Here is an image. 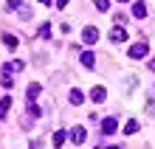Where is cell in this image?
Here are the masks:
<instances>
[{
  "label": "cell",
  "mask_w": 155,
  "mask_h": 149,
  "mask_svg": "<svg viewBox=\"0 0 155 149\" xmlns=\"http://www.w3.org/2000/svg\"><path fill=\"white\" fill-rule=\"evenodd\" d=\"M40 37H42V40H48V37H51V25H48V23L40 25Z\"/></svg>",
  "instance_id": "cell-16"
},
{
  "label": "cell",
  "mask_w": 155,
  "mask_h": 149,
  "mask_svg": "<svg viewBox=\"0 0 155 149\" xmlns=\"http://www.w3.org/2000/svg\"><path fill=\"white\" fill-rule=\"evenodd\" d=\"M20 6H23V0H8V6H6V8H20Z\"/></svg>",
  "instance_id": "cell-20"
},
{
  "label": "cell",
  "mask_w": 155,
  "mask_h": 149,
  "mask_svg": "<svg viewBox=\"0 0 155 149\" xmlns=\"http://www.w3.org/2000/svg\"><path fill=\"white\" fill-rule=\"evenodd\" d=\"M25 93H28V99L34 101V99H37V96H40V93H42V87L37 85V82H31V85H28V90H25Z\"/></svg>",
  "instance_id": "cell-10"
},
{
  "label": "cell",
  "mask_w": 155,
  "mask_h": 149,
  "mask_svg": "<svg viewBox=\"0 0 155 149\" xmlns=\"http://www.w3.org/2000/svg\"><path fill=\"white\" fill-rule=\"evenodd\" d=\"M82 101H85V96H82V90H71V104H82Z\"/></svg>",
  "instance_id": "cell-14"
},
{
  "label": "cell",
  "mask_w": 155,
  "mask_h": 149,
  "mask_svg": "<svg viewBox=\"0 0 155 149\" xmlns=\"http://www.w3.org/2000/svg\"><path fill=\"white\" fill-rule=\"evenodd\" d=\"M28 113H31L34 118H40V107H37V104H34V101H28Z\"/></svg>",
  "instance_id": "cell-18"
},
{
  "label": "cell",
  "mask_w": 155,
  "mask_h": 149,
  "mask_svg": "<svg viewBox=\"0 0 155 149\" xmlns=\"http://www.w3.org/2000/svg\"><path fill=\"white\" fill-rule=\"evenodd\" d=\"M138 132V121H127L124 124V135H135Z\"/></svg>",
  "instance_id": "cell-13"
},
{
  "label": "cell",
  "mask_w": 155,
  "mask_h": 149,
  "mask_svg": "<svg viewBox=\"0 0 155 149\" xmlns=\"http://www.w3.org/2000/svg\"><path fill=\"white\" fill-rule=\"evenodd\" d=\"M93 3H96L99 11H107V8H110V0H93Z\"/></svg>",
  "instance_id": "cell-17"
},
{
  "label": "cell",
  "mask_w": 155,
  "mask_h": 149,
  "mask_svg": "<svg viewBox=\"0 0 155 149\" xmlns=\"http://www.w3.org/2000/svg\"><path fill=\"white\" fill-rule=\"evenodd\" d=\"M133 17H135V20H144V17H147V3L138 0V3L133 6Z\"/></svg>",
  "instance_id": "cell-9"
},
{
  "label": "cell",
  "mask_w": 155,
  "mask_h": 149,
  "mask_svg": "<svg viewBox=\"0 0 155 149\" xmlns=\"http://www.w3.org/2000/svg\"><path fill=\"white\" fill-rule=\"evenodd\" d=\"M40 3H45V6H48V3H51V0H40Z\"/></svg>",
  "instance_id": "cell-23"
},
{
  "label": "cell",
  "mask_w": 155,
  "mask_h": 149,
  "mask_svg": "<svg viewBox=\"0 0 155 149\" xmlns=\"http://www.w3.org/2000/svg\"><path fill=\"white\" fill-rule=\"evenodd\" d=\"M107 149H121V146H118V144H113V146H107Z\"/></svg>",
  "instance_id": "cell-22"
},
{
  "label": "cell",
  "mask_w": 155,
  "mask_h": 149,
  "mask_svg": "<svg viewBox=\"0 0 155 149\" xmlns=\"http://www.w3.org/2000/svg\"><path fill=\"white\" fill-rule=\"evenodd\" d=\"M85 138H87L85 127H74V129H71V141H74V144H85Z\"/></svg>",
  "instance_id": "cell-4"
},
{
  "label": "cell",
  "mask_w": 155,
  "mask_h": 149,
  "mask_svg": "<svg viewBox=\"0 0 155 149\" xmlns=\"http://www.w3.org/2000/svg\"><path fill=\"white\" fill-rule=\"evenodd\" d=\"M150 53V48H147V42H135L133 48H130V59H144Z\"/></svg>",
  "instance_id": "cell-1"
},
{
  "label": "cell",
  "mask_w": 155,
  "mask_h": 149,
  "mask_svg": "<svg viewBox=\"0 0 155 149\" xmlns=\"http://www.w3.org/2000/svg\"><path fill=\"white\" fill-rule=\"evenodd\" d=\"M82 40H85L87 45H93V42L99 40V28H96V25H87V28L82 31Z\"/></svg>",
  "instance_id": "cell-3"
},
{
  "label": "cell",
  "mask_w": 155,
  "mask_h": 149,
  "mask_svg": "<svg viewBox=\"0 0 155 149\" xmlns=\"http://www.w3.org/2000/svg\"><path fill=\"white\" fill-rule=\"evenodd\" d=\"M68 6V0H57V8H65Z\"/></svg>",
  "instance_id": "cell-21"
},
{
  "label": "cell",
  "mask_w": 155,
  "mask_h": 149,
  "mask_svg": "<svg viewBox=\"0 0 155 149\" xmlns=\"http://www.w3.org/2000/svg\"><path fill=\"white\" fill-rule=\"evenodd\" d=\"M79 59H82V65L90 70V68H96V57H93V51H82L79 53Z\"/></svg>",
  "instance_id": "cell-5"
},
{
  "label": "cell",
  "mask_w": 155,
  "mask_h": 149,
  "mask_svg": "<svg viewBox=\"0 0 155 149\" xmlns=\"http://www.w3.org/2000/svg\"><path fill=\"white\" fill-rule=\"evenodd\" d=\"M0 85H3V87H12L14 79H12V76H3V79H0Z\"/></svg>",
  "instance_id": "cell-19"
},
{
  "label": "cell",
  "mask_w": 155,
  "mask_h": 149,
  "mask_svg": "<svg viewBox=\"0 0 155 149\" xmlns=\"http://www.w3.org/2000/svg\"><path fill=\"white\" fill-rule=\"evenodd\" d=\"M116 129H118L116 118H104V121H102V135H113Z\"/></svg>",
  "instance_id": "cell-7"
},
{
  "label": "cell",
  "mask_w": 155,
  "mask_h": 149,
  "mask_svg": "<svg viewBox=\"0 0 155 149\" xmlns=\"http://www.w3.org/2000/svg\"><path fill=\"white\" fill-rule=\"evenodd\" d=\"M110 40H113V42H124V40H127V28L116 23L113 28H110Z\"/></svg>",
  "instance_id": "cell-2"
},
{
  "label": "cell",
  "mask_w": 155,
  "mask_h": 149,
  "mask_svg": "<svg viewBox=\"0 0 155 149\" xmlns=\"http://www.w3.org/2000/svg\"><path fill=\"white\" fill-rule=\"evenodd\" d=\"M17 70H23V62H20V59H14V62H6V65H3V76H12V73H17Z\"/></svg>",
  "instance_id": "cell-6"
},
{
  "label": "cell",
  "mask_w": 155,
  "mask_h": 149,
  "mask_svg": "<svg viewBox=\"0 0 155 149\" xmlns=\"http://www.w3.org/2000/svg\"><path fill=\"white\" fill-rule=\"evenodd\" d=\"M62 144H65V132L57 129V132H54V146H62Z\"/></svg>",
  "instance_id": "cell-15"
},
{
  "label": "cell",
  "mask_w": 155,
  "mask_h": 149,
  "mask_svg": "<svg viewBox=\"0 0 155 149\" xmlns=\"http://www.w3.org/2000/svg\"><path fill=\"white\" fill-rule=\"evenodd\" d=\"M8 110H12V99H0V118H6V113H8Z\"/></svg>",
  "instance_id": "cell-11"
},
{
  "label": "cell",
  "mask_w": 155,
  "mask_h": 149,
  "mask_svg": "<svg viewBox=\"0 0 155 149\" xmlns=\"http://www.w3.org/2000/svg\"><path fill=\"white\" fill-rule=\"evenodd\" d=\"M90 99H93L96 104H102V101H107V90L104 87H93L90 90Z\"/></svg>",
  "instance_id": "cell-8"
},
{
  "label": "cell",
  "mask_w": 155,
  "mask_h": 149,
  "mask_svg": "<svg viewBox=\"0 0 155 149\" xmlns=\"http://www.w3.org/2000/svg\"><path fill=\"white\" fill-rule=\"evenodd\" d=\"M3 45L14 51V48H17V37H14V34H3Z\"/></svg>",
  "instance_id": "cell-12"
},
{
  "label": "cell",
  "mask_w": 155,
  "mask_h": 149,
  "mask_svg": "<svg viewBox=\"0 0 155 149\" xmlns=\"http://www.w3.org/2000/svg\"><path fill=\"white\" fill-rule=\"evenodd\" d=\"M118 3H127V0H118Z\"/></svg>",
  "instance_id": "cell-24"
}]
</instances>
